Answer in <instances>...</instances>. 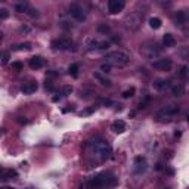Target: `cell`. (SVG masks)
<instances>
[{"mask_svg":"<svg viewBox=\"0 0 189 189\" xmlns=\"http://www.w3.org/2000/svg\"><path fill=\"white\" fill-rule=\"evenodd\" d=\"M129 55L121 52V50H115V52H109L105 55V61L106 64H109L111 67H124L129 64Z\"/></svg>","mask_w":189,"mask_h":189,"instance_id":"obj_1","label":"cell"},{"mask_svg":"<svg viewBox=\"0 0 189 189\" xmlns=\"http://www.w3.org/2000/svg\"><path fill=\"white\" fill-rule=\"evenodd\" d=\"M117 183V179L111 173H101L92 179V186L93 188H105V186H114Z\"/></svg>","mask_w":189,"mask_h":189,"instance_id":"obj_2","label":"cell"},{"mask_svg":"<svg viewBox=\"0 0 189 189\" xmlns=\"http://www.w3.org/2000/svg\"><path fill=\"white\" fill-rule=\"evenodd\" d=\"M179 111H180V108L177 106V105H168V106H166V108H163L160 112H158V115H157V118L160 120V121H168L173 115H176V114H179Z\"/></svg>","mask_w":189,"mask_h":189,"instance_id":"obj_3","label":"cell"},{"mask_svg":"<svg viewBox=\"0 0 189 189\" xmlns=\"http://www.w3.org/2000/svg\"><path fill=\"white\" fill-rule=\"evenodd\" d=\"M52 47L55 50H75L74 49V43L69 39H58L52 42Z\"/></svg>","mask_w":189,"mask_h":189,"instance_id":"obj_4","label":"cell"},{"mask_svg":"<svg viewBox=\"0 0 189 189\" xmlns=\"http://www.w3.org/2000/svg\"><path fill=\"white\" fill-rule=\"evenodd\" d=\"M69 13H71V16H72L74 19H77L79 22H81V21L86 19V12H84V9H83L80 5L72 3V5L69 6Z\"/></svg>","mask_w":189,"mask_h":189,"instance_id":"obj_5","label":"cell"},{"mask_svg":"<svg viewBox=\"0 0 189 189\" xmlns=\"http://www.w3.org/2000/svg\"><path fill=\"white\" fill-rule=\"evenodd\" d=\"M126 3L123 0H109L108 2V12L109 13H118L124 9Z\"/></svg>","mask_w":189,"mask_h":189,"instance_id":"obj_6","label":"cell"},{"mask_svg":"<svg viewBox=\"0 0 189 189\" xmlns=\"http://www.w3.org/2000/svg\"><path fill=\"white\" fill-rule=\"evenodd\" d=\"M152 67L160 71H170L173 67V62H171V59H158V61L152 62Z\"/></svg>","mask_w":189,"mask_h":189,"instance_id":"obj_7","label":"cell"},{"mask_svg":"<svg viewBox=\"0 0 189 189\" xmlns=\"http://www.w3.org/2000/svg\"><path fill=\"white\" fill-rule=\"evenodd\" d=\"M45 67V59L42 56H33L30 59V68L31 69H40Z\"/></svg>","mask_w":189,"mask_h":189,"instance_id":"obj_8","label":"cell"},{"mask_svg":"<svg viewBox=\"0 0 189 189\" xmlns=\"http://www.w3.org/2000/svg\"><path fill=\"white\" fill-rule=\"evenodd\" d=\"M37 89H39V86H37L35 81H28V83H25V84L21 87V92H22L24 95H33Z\"/></svg>","mask_w":189,"mask_h":189,"instance_id":"obj_9","label":"cell"},{"mask_svg":"<svg viewBox=\"0 0 189 189\" xmlns=\"http://www.w3.org/2000/svg\"><path fill=\"white\" fill-rule=\"evenodd\" d=\"M112 130H114L115 133H123L126 130V123L123 120H117L114 121V124H112Z\"/></svg>","mask_w":189,"mask_h":189,"instance_id":"obj_10","label":"cell"},{"mask_svg":"<svg viewBox=\"0 0 189 189\" xmlns=\"http://www.w3.org/2000/svg\"><path fill=\"white\" fill-rule=\"evenodd\" d=\"M174 22H176V25H183L185 22H186V13L183 12V11H180V12H177L176 15H174Z\"/></svg>","mask_w":189,"mask_h":189,"instance_id":"obj_11","label":"cell"},{"mask_svg":"<svg viewBox=\"0 0 189 189\" xmlns=\"http://www.w3.org/2000/svg\"><path fill=\"white\" fill-rule=\"evenodd\" d=\"M171 95H173V96H176V98L183 96V95H185V87H183L182 84H176V86H173V87H171Z\"/></svg>","mask_w":189,"mask_h":189,"instance_id":"obj_12","label":"cell"},{"mask_svg":"<svg viewBox=\"0 0 189 189\" xmlns=\"http://www.w3.org/2000/svg\"><path fill=\"white\" fill-rule=\"evenodd\" d=\"M163 42H164L166 47H173V46H176V39H174V35H171V34H166L164 39H163Z\"/></svg>","mask_w":189,"mask_h":189,"instance_id":"obj_13","label":"cell"},{"mask_svg":"<svg viewBox=\"0 0 189 189\" xmlns=\"http://www.w3.org/2000/svg\"><path fill=\"white\" fill-rule=\"evenodd\" d=\"M79 71H80L79 64H71V65L68 67V74L71 75V77H74V79L79 77Z\"/></svg>","mask_w":189,"mask_h":189,"instance_id":"obj_14","label":"cell"},{"mask_svg":"<svg viewBox=\"0 0 189 189\" xmlns=\"http://www.w3.org/2000/svg\"><path fill=\"white\" fill-rule=\"evenodd\" d=\"M167 86H168V81H166V80H155L154 81V89L155 90H164Z\"/></svg>","mask_w":189,"mask_h":189,"instance_id":"obj_15","label":"cell"},{"mask_svg":"<svg viewBox=\"0 0 189 189\" xmlns=\"http://www.w3.org/2000/svg\"><path fill=\"white\" fill-rule=\"evenodd\" d=\"M149 27L154 28V30H158V28L161 27V19H160V18H155V16L151 18V19H149Z\"/></svg>","mask_w":189,"mask_h":189,"instance_id":"obj_16","label":"cell"},{"mask_svg":"<svg viewBox=\"0 0 189 189\" xmlns=\"http://www.w3.org/2000/svg\"><path fill=\"white\" fill-rule=\"evenodd\" d=\"M134 93H136V89H134V87H130V89L124 90V92L121 93V96H123V99H129V98L134 96Z\"/></svg>","mask_w":189,"mask_h":189,"instance_id":"obj_17","label":"cell"},{"mask_svg":"<svg viewBox=\"0 0 189 189\" xmlns=\"http://www.w3.org/2000/svg\"><path fill=\"white\" fill-rule=\"evenodd\" d=\"M93 75H95V79H98V80H99V81H101V83H102L103 86H111V81H109L108 79H105V77H102V75H101L99 72H95Z\"/></svg>","mask_w":189,"mask_h":189,"instance_id":"obj_18","label":"cell"},{"mask_svg":"<svg viewBox=\"0 0 189 189\" xmlns=\"http://www.w3.org/2000/svg\"><path fill=\"white\" fill-rule=\"evenodd\" d=\"M31 43L30 42H25V43H21V45H18V46H15V49L16 50H24V49H27V50H30L31 49Z\"/></svg>","mask_w":189,"mask_h":189,"instance_id":"obj_19","label":"cell"},{"mask_svg":"<svg viewBox=\"0 0 189 189\" xmlns=\"http://www.w3.org/2000/svg\"><path fill=\"white\" fill-rule=\"evenodd\" d=\"M95 111H96V106H90V108L83 109V111L80 112V115H81V117H84V115H90V114H93Z\"/></svg>","mask_w":189,"mask_h":189,"instance_id":"obj_20","label":"cell"},{"mask_svg":"<svg viewBox=\"0 0 189 189\" xmlns=\"http://www.w3.org/2000/svg\"><path fill=\"white\" fill-rule=\"evenodd\" d=\"M177 75H179L180 79H183V80H185V79L188 77V67H186V65H183V67L180 68V71H179V74H177Z\"/></svg>","mask_w":189,"mask_h":189,"instance_id":"obj_21","label":"cell"},{"mask_svg":"<svg viewBox=\"0 0 189 189\" xmlns=\"http://www.w3.org/2000/svg\"><path fill=\"white\" fill-rule=\"evenodd\" d=\"M12 68H13L15 71H22V69H24V64H22V62H19V61L12 62Z\"/></svg>","mask_w":189,"mask_h":189,"instance_id":"obj_22","label":"cell"},{"mask_svg":"<svg viewBox=\"0 0 189 189\" xmlns=\"http://www.w3.org/2000/svg\"><path fill=\"white\" fill-rule=\"evenodd\" d=\"M27 9H28V6L25 3H19V5L15 6V11L16 12H27Z\"/></svg>","mask_w":189,"mask_h":189,"instance_id":"obj_23","label":"cell"},{"mask_svg":"<svg viewBox=\"0 0 189 189\" xmlns=\"http://www.w3.org/2000/svg\"><path fill=\"white\" fill-rule=\"evenodd\" d=\"M72 93V87L71 86H64L62 87V95L64 96H68V95H71Z\"/></svg>","mask_w":189,"mask_h":189,"instance_id":"obj_24","label":"cell"},{"mask_svg":"<svg viewBox=\"0 0 189 189\" xmlns=\"http://www.w3.org/2000/svg\"><path fill=\"white\" fill-rule=\"evenodd\" d=\"M9 18V11L8 9H0V19H8Z\"/></svg>","mask_w":189,"mask_h":189,"instance_id":"obj_25","label":"cell"},{"mask_svg":"<svg viewBox=\"0 0 189 189\" xmlns=\"http://www.w3.org/2000/svg\"><path fill=\"white\" fill-rule=\"evenodd\" d=\"M98 31H99V33H108V31H109V25H106V24H101V25L98 27Z\"/></svg>","mask_w":189,"mask_h":189,"instance_id":"obj_26","label":"cell"},{"mask_svg":"<svg viewBox=\"0 0 189 189\" xmlns=\"http://www.w3.org/2000/svg\"><path fill=\"white\" fill-rule=\"evenodd\" d=\"M27 15L31 16V18H37L39 16V12H37L35 9H27Z\"/></svg>","mask_w":189,"mask_h":189,"instance_id":"obj_27","label":"cell"},{"mask_svg":"<svg viewBox=\"0 0 189 189\" xmlns=\"http://www.w3.org/2000/svg\"><path fill=\"white\" fill-rule=\"evenodd\" d=\"M101 71L105 72V74L109 72V71H111V65H109V64H102V65H101Z\"/></svg>","mask_w":189,"mask_h":189,"instance_id":"obj_28","label":"cell"},{"mask_svg":"<svg viewBox=\"0 0 189 189\" xmlns=\"http://www.w3.org/2000/svg\"><path fill=\"white\" fill-rule=\"evenodd\" d=\"M109 47V43L108 42H98V49H108Z\"/></svg>","mask_w":189,"mask_h":189,"instance_id":"obj_29","label":"cell"},{"mask_svg":"<svg viewBox=\"0 0 189 189\" xmlns=\"http://www.w3.org/2000/svg\"><path fill=\"white\" fill-rule=\"evenodd\" d=\"M8 62H9V53H8V52H5V53L2 55V64H3V65H6Z\"/></svg>","mask_w":189,"mask_h":189,"instance_id":"obj_30","label":"cell"},{"mask_svg":"<svg viewBox=\"0 0 189 189\" xmlns=\"http://www.w3.org/2000/svg\"><path fill=\"white\" fill-rule=\"evenodd\" d=\"M45 87H46V89H47V90H55V89H53V86H52V83H50V81H46V84H45Z\"/></svg>","mask_w":189,"mask_h":189,"instance_id":"obj_31","label":"cell"},{"mask_svg":"<svg viewBox=\"0 0 189 189\" xmlns=\"http://www.w3.org/2000/svg\"><path fill=\"white\" fill-rule=\"evenodd\" d=\"M18 123H19V124H27V123H28V120H25V118H22V117H21V118H18Z\"/></svg>","mask_w":189,"mask_h":189,"instance_id":"obj_32","label":"cell"},{"mask_svg":"<svg viewBox=\"0 0 189 189\" xmlns=\"http://www.w3.org/2000/svg\"><path fill=\"white\" fill-rule=\"evenodd\" d=\"M59 99H61V98H59V96H53V98H52V101H53V102H58V101H59Z\"/></svg>","mask_w":189,"mask_h":189,"instance_id":"obj_33","label":"cell"},{"mask_svg":"<svg viewBox=\"0 0 189 189\" xmlns=\"http://www.w3.org/2000/svg\"><path fill=\"white\" fill-rule=\"evenodd\" d=\"M0 189H13V188H11V186H2Z\"/></svg>","mask_w":189,"mask_h":189,"instance_id":"obj_34","label":"cell"},{"mask_svg":"<svg viewBox=\"0 0 189 189\" xmlns=\"http://www.w3.org/2000/svg\"><path fill=\"white\" fill-rule=\"evenodd\" d=\"M2 37H3V34H2V31H0V40H2Z\"/></svg>","mask_w":189,"mask_h":189,"instance_id":"obj_35","label":"cell"},{"mask_svg":"<svg viewBox=\"0 0 189 189\" xmlns=\"http://www.w3.org/2000/svg\"><path fill=\"white\" fill-rule=\"evenodd\" d=\"M2 130H3V129H0V133H2Z\"/></svg>","mask_w":189,"mask_h":189,"instance_id":"obj_36","label":"cell"}]
</instances>
